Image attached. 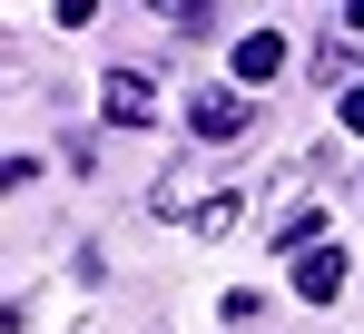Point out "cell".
I'll return each mask as SVG.
<instances>
[{
  "mask_svg": "<svg viewBox=\"0 0 364 334\" xmlns=\"http://www.w3.org/2000/svg\"><path fill=\"white\" fill-rule=\"evenodd\" d=\"M187 128H197L207 148H237L246 138V99L237 89H197V99H187Z\"/></svg>",
  "mask_w": 364,
  "mask_h": 334,
  "instance_id": "6da1fadb",
  "label": "cell"
},
{
  "mask_svg": "<svg viewBox=\"0 0 364 334\" xmlns=\"http://www.w3.org/2000/svg\"><path fill=\"white\" fill-rule=\"evenodd\" d=\"M99 109H109V128H148V118H158V89H148L138 69H109V79H99Z\"/></svg>",
  "mask_w": 364,
  "mask_h": 334,
  "instance_id": "7a4b0ae2",
  "label": "cell"
},
{
  "mask_svg": "<svg viewBox=\"0 0 364 334\" xmlns=\"http://www.w3.org/2000/svg\"><path fill=\"white\" fill-rule=\"evenodd\" d=\"M148 197H158V217H178V226H197V217H207V197H217V187H197V167H168V177H158Z\"/></svg>",
  "mask_w": 364,
  "mask_h": 334,
  "instance_id": "3957f363",
  "label": "cell"
},
{
  "mask_svg": "<svg viewBox=\"0 0 364 334\" xmlns=\"http://www.w3.org/2000/svg\"><path fill=\"white\" fill-rule=\"evenodd\" d=\"M266 79H286V40L276 30H246L237 40V89H266Z\"/></svg>",
  "mask_w": 364,
  "mask_h": 334,
  "instance_id": "277c9868",
  "label": "cell"
},
{
  "mask_svg": "<svg viewBox=\"0 0 364 334\" xmlns=\"http://www.w3.org/2000/svg\"><path fill=\"white\" fill-rule=\"evenodd\" d=\"M296 295H305V305H335V295H345V256H335V246L296 256Z\"/></svg>",
  "mask_w": 364,
  "mask_h": 334,
  "instance_id": "5b68a950",
  "label": "cell"
},
{
  "mask_svg": "<svg viewBox=\"0 0 364 334\" xmlns=\"http://www.w3.org/2000/svg\"><path fill=\"white\" fill-rule=\"evenodd\" d=\"M276 246H286V256H315V246H325V207H286V217H276Z\"/></svg>",
  "mask_w": 364,
  "mask_h": 334,
  "instance_id": "8992f818",
  "label": "cell"
},
{
  "mask_svg": "<svg viewBox=\"0 0 364 334\" xmlns=\"http://www.w3.org/2000/svg\"><path fill=\"white\" fill-rule=\"evenodd\" d=\"M237 207H246L237 187H217V197H207V217H197V236H207V246H217V236H237Z\"/></svg>",
  "mask_w": 364,
  "mask_h": 334,
  "instance_id": "52a82bcc",
  "label": "cell"
},
{
  "mask_svg": "<svg viewBox=\"0 0 364 334\" xmlns=\"http://www.w3.org/2000/svg\"><path fill=\"white\" fill-rule=\"evenodd\" d=\"M345 128H355V138H364V79H355V89H345Z\"/></svg>",
  "mask_w": 364,
  "mask_h": 334,
  "instance_id": "ba28073f",
  "label": "cell"
}]
</instances>
